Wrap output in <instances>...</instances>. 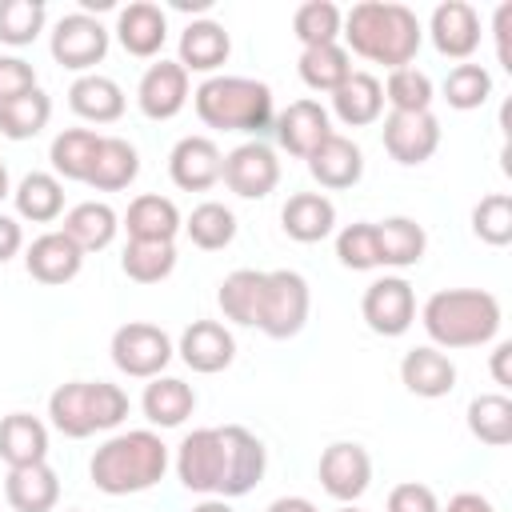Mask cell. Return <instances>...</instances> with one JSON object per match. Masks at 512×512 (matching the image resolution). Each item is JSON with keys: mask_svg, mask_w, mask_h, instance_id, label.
<instances>
[{"mask_svg": "<svg viewBox=\"0 0 512 512\" xmlns=\"http://www.w3.org/2000/svg\"><path fill=\"white\" fill-rule=\"evenodd\" d=\"M176 480L196 496H248L268 472V448L244 424L196 428L176 444Z\"/></svg>", "mask_w": 512, "mask_h": 512, "instance_id": "cell-1", "label": "cell"}, {"mask_svg": "<svg viewBox=\"0 0 512 512\" xmlns=\"http://www.w3.org/2000/svg\"><path fill=\"white\" fill-rule=\"evenodd\" d=\"M344 48L348 56L356 52L360 60L384 64L388 72L408 68L424 44V24L408 4L396 0H360L344 12Z\"/></svg>", "mask_w": 512, "mask_h": 512, "instance_id": "cell-2", "label": "cell"}, {"mask_svg": "<svg viewBox=\"0 0 512 512\" xmlns=\"http://www.w3.org/2000/svg\"><path fill=\"white\" fill-rule=\"evenodd\" d=\"M500 300L484 288H440L424 300L420 324L440 352H460V348H484L500 332Z\"/></svg>", "mask_w": 512, "mask_h": 512, "instance_id": "cell-3", "label": "cell"}, {"mask_svg": "<svg viewBox=\"0 0 512 512\" xmlns=\"http://www.w3.org/2000/svg\"><path fill=\"white\" fill-rule=\"evenodd\" d=\"M164 472H168V444L152 428L116 432L88 460V476L104 496L148 492L164 480Z\"/></svg>", "mask_w": 512, "mask_h": 512, "instance_id": "cell-4", "label": "cell"}, {"mask_svg": "<svg viewBox=\"0 0 512 512\" xmlns=\"http://www.w3.org/2000/svg\"><path fill=\"white\" fill-rule=\"evenodd\" d=\"M192 108L208 128L244 132V136H256V140L276 120L272 88L264 80H252V76H208L192 92Z\"/></svg>", "mask_w": 512, "mask_h": 512, "instance_id": "cell-5", "label": "cell"}, {"mask_svg": "<svg viewBox=\"0 0 512 512\" xmlns=\"http://www.w3.org/2000/svg\"><path fill=\"white\" fill-rule=\"evenodd\" d=\"M124 416H128V392L108 380H68L48 396V420L68 440L112 432Z\"/></svg>", "mask_w": 512, "mask_h": 512, "instance_id": "cell-6", "label": "cell"}, {"mask_svg": "<svg viewBox=\"0 0 512 512\" xmlns=\"http://www.w3.org/2000/svg\"><path fill=\"white\" fill-rule=\"evenodd\" d=\"M308 312H312V292H308V280L300 272H292V268L264 272L256 328L268 340H292V336H300V328L308 324Z\"/></svg>", "mask_w": 512, "mask_h": 512, "instance_id": "cell-7", "label": "cell"}, {"mask_svg": "<svg viewBox=\"0 0 512 512\" xmlns=\"http://www.w3.org/2000/svg\"><path fill=\"white\" fill-rule=\"evenodd\" d=\"M112 364L132 376V380H152V376H164V368L172 364L176 356V344L172 336L160 328V324H148V320H128L112 332Z\"/></svg>", "mask_w": 512, "mask_h": 512, "instance_id": "cell-8", "label": "cell"}, {"mask_svg": "<svg viewBox=\"0 0 512 512\" xmlns=\"http://www.w3.org/2000/svg\"><path fill=\"white\" fill-rule=\"evenodd\" d=\"M108 44H112V32H108L96 16H88V12H68V16L56 20L52 40H48V52H52V60H56L60 68L84 76V72H92V68L108 56Z\"/></svg>", "mask_w": 512, "mask_h": 512, "instance_id": "cell-9", "label": "cell"}, {"mask_svg": "<svg viewBox=\"0 0 512 512\" xmlns=\"http://www.w3.org/2000/svg\"><path fill=\"white\" fill-rule=\"evenodd\" d=\"M360 316L376 336H404L416 324V292L404 276H380L360 296Z\"/></svg>", "mask_w": 512, "mask_h": 512, "instance_id": "cell-10", "label": "cell"}, {"mask_svg": "<svg viewBox=\"0 0 512 512\" xmlns=\"http://www.w3.org/2000/svg\"><path fill=\"white\" fill-rule=\"evenodd\" d=\"M316 476H320V488L336 504H356L372 484V456L356 440H336V444H328L320 452Z\"/></svg>", "mask_w": 512, "mask_h": 512, "instance_id": "cell-11", "label": "cell"}, {"mask_svg": "<svg viewBox=\"0 0 512 512\" xmlns=\"http://www.w3.org/2000/svg\"><path fill=\"white\" fill-rule=\"evenodd\" d=\"M220 180L228 184V192H236L240 200H264L268 192H276L280 184V160L264 140H244L224 156V172Z\"/></svg>", "mask_w": 512, "mask_h": 512, "instance_id": "cell-12", "label": "cell"}, {"mask_svg": "<svg viewBox=\"0 0 512 512\" xmlns=\"http://www.w3.org/2000/svg\"><path fill=\"white\" fill-rule=\"evenodd\" d=\"M380 140H384V152L396 164L416 168V164L436 156V148H440V120L432 112H388L384 128H380Z\"/></svg>", "mask_w": 512, "mask_h": 512, "instance_id": "cell-13", "label": "cell"}, {"mask_svg": "<svg viewBox=\"0 0 512 512\" xmlns=\"http://www.w3.org/2000/svg\"><path fill=\"white\" fill-rule=\"evenodd\" d=\"M428 36H432V48L440 56L468 64L476 56V48H480V36H484L480 32V12L472 4H464V0H444L428 16Z\"/></svg>", "mask_w": 512, "mask_h": 512, "instance_id": "cell-14", "label": "cell"}, {"mask_svg": "<svg viewBox=\"0 0 512 512\" xmlns=\"http://www.w3.org/2000/svg\"><path fill=\"white\" fill-rule=\"evenodd\" d=\"M224 152L212 136H180L168 152V176L180 192H208L220 184Z\"/></svg>", "mask_w": 512, "mask_h": 512, "instance_id": "cell-15", "label": "cell"}, {"mask_svg": "<svg viewBox=\"0 0 512 512\" xmlns=\"http://www.w3.org/2000/svg\"><path fill=\"white\" fill-rule=\"evenodd\" d=\"M188 72L176 64V60H156L144 68L140 84H136V108L148 116V120H172L184 112L188 104Z\"/></svg>", "mask_w": 512, "mask_h": 512, "instance_id": "cell-16", "label": "cell"}, {"mask_svg": "<svg viewBox=\"0 0 512 512\" xmlns=\"http://www.w3.org/2000/svg\"><path fill=\"white\" fill-rule=\"evenodd\" d=\"M272 128H276V140H280V148H284L288 156L308 160V156L332 136V116H328V108H324L320 100H292V104L272 120Z\"/></svg>", "mask_w": 512, "mask_h": 512, "instance_id": "cell-17", "label": "cell"}, {"mask_svg": "<svg viewBox=\"0 0 512 512\" xmlns=\"http://www.w3.org/2000/svg\"><path fill=\"white\" fill-rule=\"evenodd\" d=\"M180 360L200 372V376H216L224 372L232 360H236V336L220 324V320H192L184 332H180V344H176Z\"/></svg>", "mask_w": 512, "mask_h": 512, "instance_id": "cell-18", "label": "cell"}, {"mask_svg": "<svg viewBox=\"0 0 512 512\" xmlns=\"http://www.w3.org/2000/svg\"><path fill=\"white\" fill-rule=\"evenodd\" d=\"M24 268L36 284H48V288H60L68 280L80 276L84 268V252L56 228V232H40L28 248H24Z\"/></svg>", "mask_w": 512, "mask_h": 512, "instance_id": "cell-19", "label": "cell"}, {"mask_svg": "<svg viewBox=\"0 0 512 512\" xmlns=\"http://www.w3.org/2000/svg\"><path fill=\"white\" fill-rule=\"evenodd\" d=\"M116 40L136 60L160 56V48L168 40V16H164V8L152 4V0H132L128 8L116 12Z\"/></svg>", "mask_w": 512, "mask_h": 512, "instance_id": "cell-20", "label": "cell"}, {"mask_svg": "<svg viewBox=\"0 0 512 512\" xmlns=\"http://www.w3.org/2000/svg\"><path fill=\"white\" fill-rule=\"evenodd\" d=\"M176 52H180V56H176V64H180L188 76H192V72L212 76V72L228 60V52H232V36H228V28H224L220 20L200 16V20L184 24Z\"/></svg>", "mask_w": 512, "mask_h": 512, "instance_id": "cell-21", "label": "cell"}, {"mask_svg": "<svg viewBox=\"0 0 512 512\" xmlns=\"http://www.w3.org/2000/svg\"><path fill=\"white\" fill-rule=\"evenodd\" d=\"M308 172L320 188L328 192H344V188H356L360 176H364V152L356 140L332 132L312 156H308Z\"/></svg>", "mask_w": 512, "mask_h": 512, "instance_id": "cell-22", "label": "cell"}, {"mask_svg": "<svg viewBox=\"0 0 512 512\" xmlns=\"http://www.w3.org/2000/svg\"><path fill=\"white\" fill-rule=\"evenodd\" d=\"M400 384L420 396V400H440L456 388V364L448 352L432 348V344H420L412 352H404L400 360Z\"/></svg>", "mask_w": 512, "mask_h": 512, "instance_id": "cell-23", "label": "cell"}, {"mask_svg": "<svg viewBox=\"0 0 512 512\" xmlns=\"http://www.w3.org/2000/svg\"><path fill=\"white\" fill-rule=\"evenodd\" d=\"M280 228L296 244H320L336 228V204L324 192H296L280 208Z\"/></svg>", "mask_w": 512, "mask_h": 512, "instance_id": "cell-24", "label": "cell"}, {"mask_svg": "<svg viewBox=\"0 0 512 512\" xmlns=\"http://www.w3.org/2000/svg\"><path fill=\"white\" fill-rule=\"evenodd\" d=\"M4 500L12 512H56L60 504V476L56 468L28 464V468H8L4 476Z\"/></svg>", "mask_w": 512, "mask_h": 512, "instance_id": "cell-25", "label": "cell"}, {"mask_svg": "<svg viewBox=\"0 0 512 512\" xmlns=\"http://www.w3.org/2000/svg\"><path fill=\"white\" fill-rule=\"evenodd\" d=\"M124 104V88L100 72H84L68 88V108L88 124H116L124 116Z\"/></svg>", "mask_w": 512, "mask_h": 512, "instance_id": "cell-26", "label": "cell"}, {"mask_svg": "<svg viewBox=\"0 0 512 512\" xmlns=\"http://www.w3.org/2000/svg\"><path fill=\"white\" fill-rule=\"evenodd\" d=\"M344 128H368L384 116V88L372 72H352L336 92H332V112Z\"/></svg>", "mask_w": 512, "mask_h": 512, "instance_id": "cell-27", "label": "cell"}, {"mask_svg": "<svg viewBox=\"0 0 512 512\" xmlns=\"http://www.w3.org/2000/svg\"><path fill=\"white\" fill-rule=\"evenodd\" d=\"M0 460L8 468H28L48 460V428L32 412H8L0 420Z\"/></svg>", "mask_w": 512, "mask_h": 512, "instance_id": "cell-28", "label": "cell"}, {"mask_svg": "<svg viewBox=\"0 0 512 512\" xmlns=\"http://www.w3.org/2000/svg\"><path fill=\"white\" fill-rule=\"evenodd\" d=\"M60 232H64L84 256H88V252H104V248L116 240V232H120V216H116V208L104 204V200H84V204H76V208L64 212Z\"/></svg>", "mask_w": 512, "mask_h": 512, "instance_id": "cell-29", "label": "cell"}, {"mask_svg": "<svg viewBox=\"0 0 512 512\" xmlns=\"http://www.w3.org/2000/svg\"><path fill=\"white\" fill-rule=\"evenodd\" d=\"M140 408H144V416H148L152 428H180L196 412V392L180 376H152L144 384Z\"/></svg>", "mask_w": 512, "mask_h": 512, "instance_id": "cell-30", "label": "cell"}, {"mask_svg": "<svg viewBox=\"0 0 512 512\" xmlns=\"http://www.w3.org/2000/svg\"><path fill=\"white\" fill-rule=\"evenodd\" d=\"M120 228L128 232V240H168V244H172L176 232L184 228V216H180V208H176L168 196L144 192V196H136V200L128 204Z\"/></svg>", "mask_w": 512, "mask_h": 512, "instance_id": "cell-31", "label": "cell"}, {"mask_svg": "<svg viewBox=\"0 0 512 512\" xmlns=\"http://www.w3.org/2000/svg\"><path fill=\"white\" fill-rule=\"evenodd\" d=\"M100 132L92 128H64L52 136V148H48V160H52V176L60 180H80L88 184L92 176V164H96V152H100Z\"/></svg>", "mask_w": 512, "mask_h": 512, "instance_id": "cell-32", "label": "cell"}, {"mask_svg": "<svg viewBox=\"0 0 512 512\" xmlns=\"http://www.w3.org/2000/svg\"><path fill=\"white\" fill-rule=\"evenodd\" d=\"M12 204L16 216L28 224H52L64 216V184L52 172H28L16 188H12Z\"/></svg>", "mask_w": 512, "mask_h": 512, "instance_id": "cell-33", "label": "cell"}, {"mask_svg": "<svg viewBox=\"0 0 512 512\" xmlns=\"http://www.w3.org/2000/svg\"><path fill=\"white\" fill-rule=\"evenodd\" d=\"M376 240H380V268H412L424 260V248H428V232L412 216L380 220Z\"/></svg>", "mask_w": 512, "mask_h": 512, "instance_id": "cell-34", "label": "cell"}, {"mask_svg": "<svg viewBox=\"0 0 512 512\" xmlns=\"http://www.w3.org/2000/svg\"><path fill=\"white\" fill-rule=\"evenodd\" d=\"M136 176H140V152H136V144H128L124 136H104L100 140V152H96V164H92V176H88V188L92 192H120Z\"/></svg>", "mask_w": 512, "mask_h": 512, "instance_id": "cell-35", "label": "cell"}, {"mask_svg": "<svg viewBox=\"0 0 512 512\" xmlns=\"http://www.w3.org/2000/svg\"><path fill=\"white\" fill-rule=\"evenodd\" d=\"M468 432L488 444V448H508L512 444V400L504 392H484L468 400Z\"/></svg>", "mask_w": 512, "mask_h": 512, "instance_id": "cell-36", "label": "cell"}, {"mask_svg": "<svg viewBox=\"0 0 512 512\" xmlns=\"http://www.w3.org/2000/svg\"><path fill=\"white\" fill-rule=\"evenodd\" d=\"M296 72L300 80L312 88V92H336L348 76H352V56L344 44H320V48H300V60H296Z\"/></svg>", "mask_w": 512, "mask_h": 512, "instance_id": "cell-37", "label": "cell"}, {"mask_svg": "<svg viewBox=\"0 0 512 512\" xmlns=\"http://www.w3.org/2000/svg\"><path fill=\"white\" fill-rule=\"evenodd\" d=\"M52 120V96L44 88H32L24 96H12L0 104V136L4 140H32Z\"/></svg>", "mask_w": 512, "mask_h": 512, "instance_id": "cell-38", "label": "cell"}, {"mask_svg": "<svg viewBox=\"0 0 512 512\" xmlns=\"http://www.w3.org/2000/svg\"><path fill=\"white\" fill-rule=\"evenodd\" d=\"M236 212L228 208V204H220V200H204V204H196L192 212H188V220H184V232H188V240L200 248V252H220V248H228L232 240H236Z\"/></svg>", "mask_w": 512, "mask_h": 512, "instance_id": "cell-39", "label": "cell"}, {"mask_svg": "<svg viewBox=\"0 0 512 512\" xmlns=\"http://www.w3.org/2000/svg\"><path fill=\"white\" fill-rule=\"evenodd\" d=\"M260 288H264V272L256 268H236L224 276L216 304L224 312V320L240 324V328H256V308H260Z\"/></svg>", "mask_w": 512, "mask_h": 512, "instance_id": "cell-40", "label": "cell"}, {"mask_svg": "<svg viewBox=\"0 0 512 512\" xmlns=\"http://www.w3.org/2000/svg\"><path fill=\"white\" fill-rule=\"evenodd\" d=\"M120 268L136 284H160L176 268V244H168V240H128L124 256H120Z\"/></svg>", "mask_w": 512, "mask_h": 512, "instance_id": "cell-41", "label": "cell"}, {"mask_svg": "<svg viewBox=\"0 0 512 512\" xmlns=\"http://www.w3.org/2000/svg\"><path fill=\"white\" fill-rule=\"evenodd\" d=\"M344 12L332 0H308L292 12V36L300 48H320V44H340Z\"/></svg>", "mask_w": 512, "mask_h": 512, "instance_id": "cell-42", "label": "cell"}, {"mask_svg": "<svg viewBox=\"0 0 512 512\" xmlns=\"http://www.w3.org/2000/svg\"><path fill=\"white\" fill-rule=\"evenodd\" d=\"M380 88H384V104H388L392 112H432L436 88H432V76L420 72L416 64L388 72V80H384Z\"/></svg>", "mask_w": 512, "mask_h": 512, "instance_id": "cell-43", "label": "cell"}, {"mask_svg": "<svg viewBox=\"0 0 512 512\" xmlns=\"http://www.w3.org/2000/svg\"><path fill=\"white\" fill-rule=\"evenodd\" d=\"M492 96V72L484 64H456L448 76H444V100L448 108L456 112H472V108H484Z\"/></svg>", "mask_w": 512, "mask_h": 512, "instance_id": "cell-44", "label": "cell"}, {"mask_svg": "<svg viewBox=\"0 0 512 512\" xmlns=\"http://www.w3.org/2000/svg\"><path fill=\"white\" fill-rule=\"evenodd\" d=\"M44 0H0V44L24 48L44 32Z\"/></svg>", "mask_w": 512, "mask_h": 512, "instance_id": "cell-45", "label": "cell"}, {"mask_svg": "<svg viewBox=\"0 0 512 512\" xmlns=\"http://www.w3.org/2000/svg\"><path fill=\"white\" fill-rule=\"evenodd\" d=\"M336 260L352 272H372L380 268V240H376V224L372 220H356L344 224L336 232Z\"/></svg>", "mask_w": 512, "mask_h": 512, "instance_id": "cell-46", "label": "cell"}, {"mask_svg": "<svg viewBox=\"0 0 512 512\" xmlns=\"http://www.w3.org/2000/svg\"><path fill=\"white\" fill-rule=\"evenodd\" d=\"M472 236L492 248L512 244V196L508 192L480 196V204L472 208Z\"/></svg>", "mask_w": 512, "mask_h": 512, "instance_id": "cell-47", "label": "cell"}, {"mask_svg": "<svg viewBox=\"0 0 512 512\" xmlns=\"http://www.w3.org/2000/svg\"><path fill=\"white\" fill-rule=\"evenodd\" d=\"M384 508L388 512H440V496L428 484H420V480H404V484H396L388 492Z\"/></svg>", "mask_w": 512, "mask_h": 512, "instance_id": "cell-48", "label": "cell"}, {"mask_svg": "<svg viewBox=\"0 0 512 512\" xmlns=\"http://www.w3.org/2000/svg\"><path fill=\"white\" fill-rule=\"evenodd\" d=\"M32 88H40L36 84V68L24 56H0V104L12 100V96H24Z\"/></svg>", "mask_w": 512, "mask_h": 512, "instance_id": "cell-49", "label": "cell"}, {"mask_svg": "<svg viewBox=\"0 0 512 512\" xmlns=\"http://www.w3.org/2000/svg\"><path fill=\"white\" fill-rule=\"evenodd\" d=\"M512 24V4H500L496 8V20H492V32H496V60H500V68L504 72H512V56H508V28Z\"/></svg>", "mask_w": 512, "mask_h": 512, "instance_id": "cell-50", "label": "cell"}, {"mask_svg": "<svg viewBox=\"0 0 512 512\" xmlns=\"http://www.w3.org/2000/svg\"><path fill=\"white\" fill-rule=\"evenodd\" d=\"M20 248H24V232H20V220L0 212V264H8V260L20 252Z\"/></svg>", "mask_w": 512, "mask_h": 512, "instance_id": "cell-51", "label": "cell"}, {"mask_svg": "<svg viewBox=\"0 0 512 512\" xmlns=\"http://www.w3.org/2000/svg\"><path fill=\"white\" fill-rule=\"evenodd\" d=\"M488 368H492V380H496L500 388H512V340H500V344L492 348Z\"/></svg>", "mask_w": 512, "mask_h": 512, "instance_id": "cell-52", "label": "cell"}, {"mask_svg": "<svg viewBox=\"0 0 512 512\" xmlns=\"http://www.w3.org/2000/svg\"><path fill=\"white\" fill-rule=\"evenodd\" d=\"M440 512H496V504L480 492H456L448 504H440Z\"/></svg>", "mask_w": 512, "mask_h": 512, "instance_id": "cell-53", "label": "cell"}, {"mask_svg": "<svg viewBox=\"0 0 512 512\" xmlns=\"http://www.w3.org/2000/svg\"><path fill=\"white\" fill-rule=\"evenodd\" d=\"M264 512H320V508H316L308 496H276Z\"/></svg>", "mask_w": 512, "mask_h": 512, "instance_id": "cell-54", "label": "cell"}, {"mask_svg": "<svg viewBox=\"0 0 512 512\" xmlns=\"http://www.w3.org/2000/svg\"><path fill=\"white\" fill-rule=\"evenodd\" d=\"M188 512H236V508H232L228 500H220V496H204V500H200V504H192Z\"/></svg>", "mask_w": 512, "mask_h": 512, "instance_id": "cell-55", "label": "cell"}, {"mask_svg": "<svg viewBox=\"0 0 512 512\" xmlns=\"http://www.w3.org/2000/svg\"><path fill=\"white\" fill-rule=\"evenodd\" d=\"M4 196H12V180H8V164H4V156H0V200Z\"/></svg>", "mask_w": 512, "mask_h": 512, "instance_id": "cell-56", "label": "cell"}, {"mask_svg": "<svg viewBox=\"0 0 512 512\" xmlns=\"http://www.w3.org/2000/svg\"><path fill=\"white\" fill-rule=\"evenodd\" d=\"M336 512H364V508H356V504H340Z\"/></svg>", "mask_w": 512, "mask_h": 512, "instance_id": "cell-57", "label": "cell"}, {"mask_svg": "<svg viewBox=\"0 0 512 512\" xmlns=\"http://www.w3.org/2000/svg\"><path fill=\"white\" fill-rule=\"evenodd\" d=\"M64 512H80V508H64Z\"/></svg>", "mask_w": 512, "mask_h": 512, "instance_id": "cell-58", "label": "cell"}]
</instances>
